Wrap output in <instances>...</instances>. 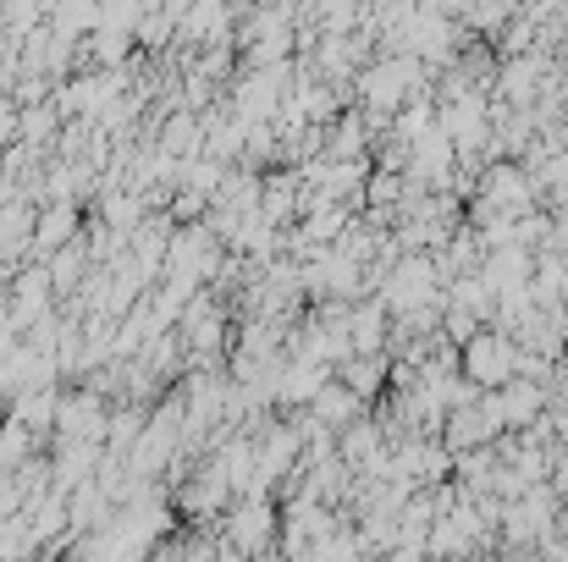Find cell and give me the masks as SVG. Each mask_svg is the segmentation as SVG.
<instances>
[{
    "instance_id": "obj_1",
    "label": "cell",
    "mask_w": 568,
    "mask_h": 562,
    "mask_svg": "<svg viewBox=\"0 0 568 562\" xmlns=\"http://www.w3.org/2000/svg\"><path fill=\"white\" fill-rule=\"evenodd\" d=\"M105 425H111V408H105V391L83 386V391H61V408H55V441H100L105 447Z\"/></svg>"
},
{
    "instance_id": "obj_2",
    "label": "cell",
    "mask_w": 568,
    "mask_h": 562,
    "mask_svg": "<svg viewBox=\"0 0 568 562\" xmlns=\"http://www.w3.org/2000/svg\"><path fill=\"white\" fill-rule=\"evenodd\" d=\"M83 232V215H78V198H50L39 204V221H33V259H50L61 243H72Z\"/></svg>"
},
{
    "instance_id": "obj_3",
    "label": "cell",
    "mask_w": 568,
    "mask_h": 562,
    "mask_svg": "<svg viewBox=\"0 0 568 562\" xmlns=\"http://www.w3.org/2000/svg\"><path fill=\"white\" fill-rule=\"evenodd\" d=\"M55 408H61V391L55 386H28V391L11 397V419H22L39 436V447L55 441Z\"/></svg>"
},
{
    "instance_id": "obj_4",
    "label": "cell",
    "mask_w": 568,
    "mask_h": 562,
    "mask_svg": "<svg viewBox=\"0 0 568 562\" xmlns=\"http://www.w3.org/2000/svg\"><path fill=\"white\" fill-rule=\"evenodd\" d=\"M155 144H161L166 155H178V161L204 155V116H199V111H172V116H161Z\"/></svg>"
},
{
    "instance_id": "obj_5",
    "label": "cell",
    "mask_w": 568,
    "mask_h": 562,
    "mask_svg": "<svg viewBox=\"0 0 568 562\" xmlns=\"http://www.w3.org/2000/svg\"><path fill=\"white\" fill-rule=\"evenodd\" d=\"M61 127H67V116H61V105L55 100H44V105H22V144H33V150H55V139H61Z\"/></svg>"
},
{
    "instance_id": "obj_6",
    "label": "cell",
    "mask_w": 568,
    "mask_h": 562,
    "mask_svg": "<svg viewBox=\"0 0 568 562\" xmlns=\"http://www.w3.org/2000/svg\"><path fill=\"white\" fill-rule=\"evenodd\" d=\"M226 530H232V546H260L265 530H271V508L248 502V508H237V513L226 519Z\"/></svg>"
},
{
    "instance_id": "obj_7",
    "label": "cell",
    "mask_w": 568,
    "mask_h": 562,
    "mask_svg": "<svg viewBox=\"0 0 568 562\" xmlns=\"http://www.w3.org/2000/svg\"><path fill=\"white\" fill-rule=\"evenodd\" d=\"M508 365H514L508 343H497V337H480V348H475V375L497 380V375H508Z\"/></svg>"
}]
</instances>
